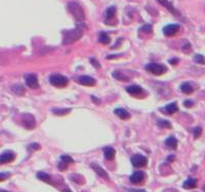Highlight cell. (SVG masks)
I'll return each mask as SVG.
<instances>
[{"instance_id": "7402d4cb", "label": "cell", "mask_w": 205, "mask_h": 192, "mask_svg": "<svg viewBox=\"0 0 205 192\" xmlns=\"http://www.w3.org/2000/svg\"><path fill=\"white\" fill-rule=\"evenodd\" d=\"M181 90L183 93V94L190 95L194 92V88H193V86L190 84V83L186 82V83H183V84L181 85Z\"/></svg>"}, {"instance_id": "4dcf8cb0", "label": "cell", "mask_w": 205, "mask_h": 192, "mask_svg": "<svg viewBox=\"0 0 205 192\" xmlns=\"http://www.w3.org/2000/svg\"><path fill=\"white\" fill-rule=\"evenodd\" d=\"M60 160H62V161H64V162H66L67 164L73 163V162H74L73 158H71V157L68 156V155H63V156L60 157Z\"/></svg>"}, {"instance_id": "ac0fdd59", "label": "cell", "mask_w": 205, "mask_h": 192, "mask_svg": "<svg viewBox=\"0 0 205 192\" xmlns=\"http://www.w3.org/2000/svg\"><path fill=\"white\" fill-rule=\"evenodd\" d=\"M114 113L119 118H121V119H127V118H129V113L125 109H123V108H117V109H115Z\"/></svg>"}, {"instance_id": "3957f363", "label": "cell", "mask_w": 205, "mask_h": 192, "mask_svg": "<svg viewBox=\"0 0 205 192\" xmlns=\"http://www.w3.org/2000/svg\"><path fill=\"white\" fill-rule=\"evenodd\" d=\"M146 70L154 75H162L167 71V68L164 65H162V64L150 63L146 66Z\"/></svg>"}, {"instance_id": "e0dca14e", "label": "cell", "mask_w": 205, "mask_h": 192, "mask_svg": "<svg viewBox=\"0 0 205 192\" xmlns=\"http://www.w3.org/2000/svg\"><path fill=\"white\" fill-rule=\"evenodd\" d=\"M165 145H166L168 148L172 149V150H174V149H177V139H175L173 136H170V137H168L166 140H165Z\"/></svg>"}, {"instance_id": "44dd1931", "label": "cell", "mask_w": 205, "mask_h": 192, "mask_svg": "<svg viewBox=\"0 0 205 192\" xmlns=\"http://www.w3.org/2000/svg\"><path fill=\"white\" fill-rule=\"evenodd\" d=\"M197 186V180L193 179V178H189L185 183L183 184V187L186 188V189H192Z\"/></svg>"}, {"instance_id": "9a60e30c", "label": "cell", "mask_w": 205, "mask_h": 192, "mask_svg": "<svg viewBox=\"0 0 205 192\" xmlns=\"http://www.w3.org/2000/svg\"><path fill=\"white\" fill-rule=\"evenodd\" d=\"M115 15H116V7L115 6H110L107 8L106 10V24H110V21L112 19H114Z\"/></svg>"}, {"instance_id": "277c9868", "label": "cell", "mask_w": 205, "mask_h": 192, "mask_svg": "<svg viewBox=\"0 0 205 192\" xmlns=\"http://www.w3.org/2000/svg\"><path fill=\"white\" fill-rule=\"evenodd\" d=\"M49 82L51 85L56 87H64L68 84L69 80L66 76L60 74H54L49 77Z\"/></svg>"}, {"instance_id": "603a6c76", "label": "cell", "mask_w": 205, "mask_h": 192, "mask_svg": "<svg viewBox=\"0 0 205 192\" xmlns=\"http://www.w3.org/2000/svg\"><path fill=\"white\" fill-rule=\"evenodd\" d=\"M99 41L101 42V44H108V43H110L111 39L106 32H101L99 35Z\"/></svg>"}, {"instance_id": "d6986e66", "label": "cell", "mask_w": 205, "mask_h": 192, "mask_svg": "<svg viewBox=\"0 0 205 192\" xmlns=\"http://www.w3.org/2000/svg\"><path fill=\"white\" fill-rule=\"evenodd\" d=\"M126 92L130 95H140L142 92V88L140 85H130L126 87Z\"/></svg>"}, {"instance_id": "6da1fadb", "label": "cell", "mask_w": 205, "mask_h": 192, "mask_svg": "<svg viewBox=\"0 0 205 192\" xmlns=\"http://www.w3.org/2000/svg\"><path fill=\"white\" fill-rule=\"evenodd\" d=\"M84 28L79 26H77L76 28L72 29V30H66L63 32V43L64 44H72L74 42H76L77 40H79L83 35L84 32Z\"/></svg>"}, {"instance_id": "7a4b0ae2", "label": "cell", "mask_w": 205, "mask_h": 192, "mask_svg": "<svg viewBox=\"0 0 205 192\" xmlns=\"http://www.w3.org/2000/svg\"><path fill=\"white\" fill-rule=\"evenodd\" d=\"M68 10L70 11L77 22H83L85 20V13L82 6L76 1H71L68 3Z\"/></svg>"}, {"instance_id": "8992f818", "label": "cell", "mask_w": 205, "mask_h": 192, "mask_svg": "<svg viewBox=\"0 0 205 192\" xmlns=\"http://www.w3.org/2000/svg\"><path fill=\"white\" fill-rule=\"evenodd\" d=\"M130 160H131L132 166H136V168H144V166H146L148 163L147 157L144 156V155H140V154L133 155Z\"/></svg>"}, {"instance_id": "ab89813d", "label": "cell", "mask_w": 205, "mask_h": 192, "mask_svg": "<svg viewBox=\"0 0 205 192\" xmlns=\"http://www.w3.org/2000/svg\"><path fill=\"white\" fill-rule=\"evenodd\" d=\"M91 100H92V101H93V102H95V103H97V104H99V100H97V98H95V96H91Z\"/></svg>"}, {"instance_id": "f546056e", "label": "cell", "mask_w": 205, "mask_h": 192, "mask_svg": "<svg viewBox=\"0 0 205 192\" xmlns=\"http://www.w3.org/2000/svg\"><path fill=\"white\" fill-rule=\"evenodd\" d=\"M195 62H196L197 64H202V65H205L204 56H202V55H196V56H195Z\"/></svg>"}, {"instance_id": "e575fe53", "label": "cell", "mask_w": 205, "mask_h": 192, "mask_svg": "<svg viewBox=\"0 0 205 192\" xmlns=\"http://www.w3.org/2000/svg\"><path fill=\"white\" fill-rule=\"evenodd\" d=\"M67 166H68V164L66 163V162L62 161V160H60V162L58 163V168H60V170H66V168H67Z\"/></svg>"}, {"instance_id": "5bb4252c", "label": "cell", "mask_w": 205, "mask_h": 192, "mask_svg": "<svg viewBox=\"0 0 205 192\" xmlns=\"http://www.w3.org/2000/svg\"><path fill=\"white\" fill-rule=\"evenodd\" d=\"M177 103H170V104H168V105H166L165 107L163 108V111H165V114H169V115H171V114H173V113H175V112L177 111Z\"/></svg>"}, {"instance_id": "f1b7e54d", "label": "cell", "mask_w": 205, "mask_h": 192, "mask_svg": "<svg viewBox=\"0 0 205 192\" xmlns=\"http://www.w3.org/2000/svg\"><path fill=\"white\" fill-rule=\"evenodd\" d=\"M181 49H183V51L185 52V54H190V52L192 51V46H191L190 42H188V41L185 42V44L183 45Z\"/></svg>"}, {"instance_id": "d4e9b609", "label": "cell", "mask_w": 205, "mask_h": 192, "mask_svg": "<svg viewBox=\"0 0 205 192\" xmlns=\"http://www.w3.org/2000/svg\"><path fill=\"white\" fill-rule=\"evenodd\" d=\"M11 90H13V92L15 93V94L19 95V96H21V95H24V93H25L24 86H23V85H21V84H15V85H13V86L11 87Z\"/></svg>"}, {"instance_id": "8fae6325", "label": "cell", "mask_w": 205, "mask_h": 192, "mask_svg": "<svg viewBox=\"0 0 205 192\" xmlns=\"http://www.w3.org/2000/svg\"><path fill=\"white\" fill-rule=\"evenodd\" d=\"M78 82L84 86H93L95 84V79L90 76H87V75H82V76L78 77Z\"/></svg>"}, {"instance_id": "83f0119b", "label": "cell", "mask_w": 205, "mask_h": 192, "mask_svg": "<svg viewBox=\"0 0 205 192\" xmlns=\"http://www.w3.org/2000/svg\"><path fill=\"white\" fill-rule=\"evenodd\" d=\"M71 179L73 180L74 182L78 183V184H83V183H84V180H80V179H83V177H82V176H80V175L73 174L71 176Z\"/></svg>"}, {"instance_id": "d6a6232c", "label": "cell", "mask_w": 205, "mask_h": 192, "mask_svg": "<svg viewBox=\"0 0 205 192\" xmlns=\"http://www.w3.org/2000/svg\"><path fill=\"white\" fill-rule=\"evenodd\" d=\"M140 31L145 33H151L152 32V26L151 25H145L144 27L140 28Z\"/></svg>"}, {"instance_id": "d590c367", "label": "cell", "mask_w": 205, "mask_h": 192, "mask_svg": "<svg viewBox=\"0 0 205 192\" xmlns=\"http://www.w3.org/2000/svg\"><path fill=\"white\" fill-rule=\"evenodd\" d=\"M183 105L186 106L187 108H191L194 105V103H193V101H190V100H187V101H185L183 102Z\"/></svg>"}, {"instance_id": "4fadbf2b", "label": "cell", "mask_w": 205, "mask_h": 192, "mask_svg": "<svg viewBox=\"0 0 205 192\" xmlns=\"http://www.w3.org/2000/svg\"><path fill=\"white\" fill-rule=\"evenodd\" d=\"M144 180H145V175H144L142 172H140V170L134 172L129 178V181L132 184H140Z\"/></svg>"}, {"instance_id": "ba28073f", "label": "cell", "mask_w": 205, "mask_h": 192, "mask_svg": "<svg viewBox=\"0 0 205 192\" xmlns=\"http://www.w3.org/2000/svg\"><path fill=\"white\" fill-rule=\"evenodd\" d=\"M157 1L159 3H161V4L163 5L164 7H166V8L168 9V10L170 11V13H172L174 17H181V13H179V11L177 10V8H174V7H173V5L171 4V2H169L168 0H157Z\"/></svg>"}, {"instance_id": "484cf974", "label": "cell", "mask_w": 205, "mask_h": 192, "mask_svg": "<svg viewBox=\"0 0 205 192\" xmlns=\"http://www.w3.org/2000/svg\"><path fill=\"white\" fill-rule=\"evenodd\" d=\"M71 112V109L69 108H66V109H52V113L54 115H58V116H62V115H66V114L70 113Z\"/></svg>"}, {"instance_id": "4316f807", "label": "cell", "mask_w": 205, "mask_h": 192, "mask_svg": "<svg viewBox=\"0 0 205 192\" xmlns=\"http://www.w3.org/2000/svg\"><path fill=\"white\" fill-rule=\"evenodd\" d=\"M158 125H159L160 127H162V129H168V127H170V123L168 122V120H164V119H160L158 120Z\"/></svg>"}, {"instance_id": "9c48e42d", "label": "cell", "mask_w": 205, "mask_h": 192, "mask_svg": "<svg viewBox=\"0 0 205 192\" xmlns=\"http://www.w3.org/2000/svg\"><path fill=\"white\" fill-rule=\"evenodd\" d=\"M179 29V26L177 24L166 25V26L163 28V33L165 36H173L174 34H177Z\"/></svg>"}, {"instance_id": "2e32d148", "label": "cell", "mask_w": 205, "mask_h": 192, "mask_svg": "<svg viewBox=\"0 0 205 192\" xmlns=\"http://www.w3.org/2000/svg\"><path fill=\"white\" fill-rule=\"evenodd\" d=\"M115 154H116V151L112 147H105L104 148V155L106 157V159L112 160L115 157Z\"/></svg>"}, {"instance_id": "ffe728a7", "label": "cell", "mask_w": 205, "mask_h": 192, "mask_svg": "<svg viewBox=\"0 0 205 192\" xmlns=\"http://www.w3.org/2000/svg\"><path fill=\"white\" fill-rule=\"evenodd\" d=\"M37 178L41 181L45 182V183H48V184H51V177H50L49 175L46 174V173H43V172H39L37 174Z\"/></svg>"}, {"instance_id": "836d02e7", "label": "cell", "mask_w": 205, "mask_h": 192, "mask_svg": "<svg viewBox=\"0 0 205 192\" xmlns=\"http://www.w3.org/2000/svg\"><path fill=\"white\" fill-rule=\"evenodd\" d=\"M90 63L92 64V65L95 66V68H97V69H99V68H101V65H99V63L95 59H93V58H91V59H90Z\"/></svg>"}, {"instance_id": "74e56055", "label": "cell", "mask_w": 205, "mask_h": 192, "mask_svg": "<svg viewBox=\"0 0 205 192\" xmlns=\"http://www.w3.org/2000/svg\"><path fill=\"white\" fill-rule=\"evenodd\" d=\"M177 62H179V60H177V59H171L170 61H169V63H170L171 65H173V66H174V65H177Z\"/></svg>"}, {"instance_id": "1f68e13d", "label": "cell", "mask_w": 205, "mask_h": 192, "mask_svg": "<svg viewBox=\"0 0 205 192\" xmlns=\"http://www.w3.org/2000/svg\"><path fill=\"white\" fill-rule=\"evenodd\" d=\"M201 133H202V129H201L200 127H195V129H193V134H194V137L196 138V139L199 138Z\"/></svg>"}, {"instance_id": "5b68a950", "label": "cell", "mask_w": 205, "mask_h": 192, "mask_svg": "<svg viewBox=\"0 0 205 192\" xmlns=\"http://www.w3.org/2000/svg\"><path fill=\"white\" fill-rule=\"evenodd\" d=\"M22 125L24 127H26L27 129H33L36 127V121L35 118L32 114L25 113L22 116Z\"/></svg>"}, {"instance_id": "7c38bea8", "label": "cell", "mask_w": 205, "mask_h": 192, "mask_svg": "<svg viewBox=\"0 0 205 192\" xmlns=\"http://www.w3.org/2000/svg\"><path fill=\"white\" fill-rule=\"evenodd\" d=\"M13 159H15V153L13 151H4L0 155V162L1 163H8Z\"/></svg>"}, {"instance_id": "f35d334b", "label": "cell", "mask_w": 205, "mask_h": 192, "mask_svg": "<svg viewBox=\"0 0 205 192\" xmlns=\"http://www.w3.org/2000/svg\"><path fill=\"white\" fill-rule=\"evenodd\" d=\"M129 192H147L142 189H129Z\"/></svg>"}, {"instance_id": "60d3db41", "label": "cell", "mask_w": 205, "mask_h": 192, "mask_svg": "<svg viewBox=\"0 0 205 192\" xmlns=\"http://www.w3.org/2000/svg\"><path fill=\"white\" fill-rule=\"evenodd\" d=\"M173 158H174V157H173V156H170V157H168V158H167V160H168V162H169V161H170V160H172Z\"/></svg>"}, {"instance_id": "b9f144b4", "label": "cell", "mask_w": 205, "mask_h": 192, "mask_svg": "<svg viewBox=\"0 0 205 192\" xmlns=\"http://www.w3.org/2000/svg\"><path fill=\"white\" fill-rule=\"evenodd\" d=\"M0 192H8V191H6V190H1Z\"/></svg>"}, {"instance_id": "52a82bcc", "label": "cell", "mask_w": 205, "mask_h": 192, "mask_svg": "<svg viewBox=\"0 0 205 192\" xmlns=\"http://www.w3.org/2000/svg\"><path fill=\"white\" fill-rule=\"evenodd\" d=\"M25 81H26V84L28 85L30 88H38L39 87V83H38V79H37V76L34 74H27L25 76Z\"/></svg>"}, {"instance_id": "30bf717a", "label": "cell", "mask_w": 205, "mask_h": 192, "mask_svg": "<svg viewBox=\"0 0 205 192\" xmlns=\"http://www.w3.org/2000/svg\"><path fill=\"white\" fill-rule=\"evenodd\" d=\"M90 166L101 178H103V179H105V180H109V175L107 174L106 170L101 168V166H99V164L95 163V162H92V163L90 164Z\"/></svg>"}, {"instance_id": "cb8c5ba5", "label": "cell", "mask_w": 205, "mask_h": 192, "mask_svg": "<svg viewBox=\"0 0 205 192\" xmlns=\"http://www.w3.org/2000/svg\"><path fill=\"white\" fill-rule=\"evenodd\" d=\"M113 77L118 79V80H120V81H128L129 80V77L124 75L122 72H120V71H114V72H113Z\"/></svg>"}, {"instance_id": "8d00e7d4", "label": "cell", "mask_w": 205, "mask_h": 192, "mask_svg": "<svg viewBox=\"0 0 205 192\" xmlns=\"http://www.w3.org/2000/svg\"><path fill=\"white\" fill-rule=\"evenodd\" d=\"M29 148H33V149H39L40 148V146H39V144H36V143H34V144L30 145V147Z\"/></svg>"}]
</instances>
